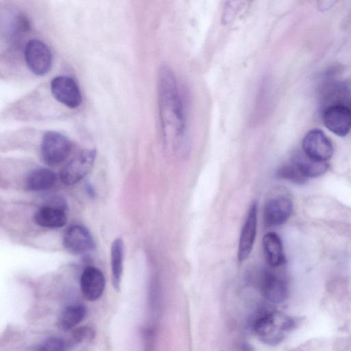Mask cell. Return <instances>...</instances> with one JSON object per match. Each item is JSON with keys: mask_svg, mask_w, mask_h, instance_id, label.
<instances>
[{"mask_svg": "<svg viewBox=\"0 0 351 351\" xmlns=\"http://www.w3.org/2000/svg\"><path fill=\"white\" fill-rule=\"evenodd\" d=\"M158 97L164 141L184 155L190 143L187 116L177 76L168 65L161 66L158 71Z\"/></svg>", "mask_w": 351, "mask_h": 351, "instance_id": "6da1fadb", "label": "cell"}, {"mask_svg": "<svg viewBox=\"0 0 351 351\" xmlns=\"http://www.w3.org/2000/svg\"><path fill=\"white\" fill-rule=\"evenodd\" d=\"M295 324L293 318L282 312L266 310L254 319L252 330L262 342L276 346L285 339Z\"/></svg>", "mask_w": 351, "mask_h": 351, "instance_id": "7a4b0ae2", "label": "cell"}, {"mask_svg": "<svg viewBox=\"0 0 351 351\" xmlns=\"http://www.w3.org/2000/svg\"><path fill=\"white\" fill-rule=\"evenodd\" d=\"M71 143L69 139L56 131H47L41 140L40 155L44 162L53 166L62 162L69 155Z\"/></svg>", "mask_w": 351, "mask_h": 351, "instance_id": "3957f363", "label": "cell"}, {"mask_svg": "<svg viewBox=\"0 0 351 351\" xmlns=\"http://www.w3.org/2000/svg\"><path fill=\"white\" fill-rule=\"evenodd\" d=\"M276 269L269 267L261 271V288L269 302L280 304L287 298L289 286L285 274L277 271Z\"/></svg>", "mask_w": 351, "mask_h": 351, "instance_id": "277c9868", "label": "cell"}, {"mask_svg": "<svg viewBox=\"0 0 351 351\" xmlns=\"http://www.w3.org/2000/svg\"><path fill=\"white\" fill-rule=\"evenodd\" d=\"M96 154V150L93 149L80 151L62 169V182L66 185H73L79 182L92 169Z\"/></svg>", "mask_w": 351, "mask_h": 351, "instance_id": "5b68a950", "label": "cell"}, {"mask_svg": "<svg viewBox=\"0 0 351 351\" xmlns=\"http://www.w3.org/2000/svg\"><path fill=\"white\" fill-rule=\"evenodd\" d=\"M26 64L36 75H46L51 69L53 56L49 47L43 41L32 39L27 42L24 51Z\"/></svg>", "mask_w": 351, "mask_h": 351, "instance_id": "8992f818", "label": "cell"}, {"mask_svg": "<svg viewBox=\"0 0 351 351\" xmlns=\"http://www.w3.org/2000/svg\"><path fill=\"white\" fill-rule=\"evenodd\" d=\"M302 151L314 160L327 162L332 156L334 148L326 134L320 129L314 128L303 138Z\"/></svg>", "mask_w": 351, "mask_h": 351, "instance_id": "52a82bcc", "label": "cell"}, {"mask_svg": "<svg viewBox=\"0 0 351 351\" xmlns=\"http://www.w3.org/2000/svg\"><path fill=\"white\" fill-rule=\"evenodd\" d=\"M322 119L328 130L345 136L351 130V108L341 103L332 104L324 110Z\"/></svg>", "mask_w": 351, "mask_h": 351, "instance_id": "ba28073f", "label": "cell"}, {"mask_svg": "<svg viewBox=\"0 0 351 351\" xmlns=\"http://www.w3.org/2000/svg\"><path fill=\"white\" fill-rule=\"evenodd\" d=\"M50 88L53 97L68 108H77L82 102L80 89L72 77L56 76L51 80Z\"/></svg>", "mask_w": 351, "mask_h": 351, "instance_id": "9c48e42d", "label": "cell"}, {"mask_svg": "<svg viewBox=\"0 0 351 351\" xmlns=\"http://www.w3.org/2000/svg\"><path fill=\"white\" fill-rule=\"evenodd\" d=\"M293 211L292 200L287 196H278L267 200L264 206L263 217L266 226H278L285 223Z\"/></svg>", "mask_w": 351, "mask_h": 351, "instance_id": "30bf717a", "label": "cell"}, {"mask_svg": "<svg viewBox=\"0 0 351 351\" xmlns=\"http://www.w3.org/2000/svg\"><path fill=\"white\" fill-rule=\"evenodd\" d=\"M257 204L254 202L250 207L243 223L238 245L237 258L243 262L250 254L257 230Z\"/></svg>", "mask_w": 351, "mask_h": 351, "instance_id": "8fae6325", "label": "cell"}, {"mask_svg": "<svg viewBox=\"0 0 351 351\" xmlns=\"http://www.w3.org/2000/svg\"><path fill=\"white\" fill-rule=\"evenodd\" d=\"M63 245L66 250L75 254H84L95 247L91 234L81 225L72 226L65 231Z\"/></svg>", "mask_w": 351, "mask_h": 351, "instance_id": "7c38bea8", "label": "cell"}, {"mask_svg": "<svg viewBox=\"0 0 351 351\" xmlns=\"http://www.w3.org/2000/svg\"><path fill=\"white\" fill-rule=\"evenodd\" d=\"M106 280L102 271L97 267H86L80 278L81 292L85 299L95 301L102 295Z\"/></svg>", "mask_w": 351, "mask_h": 351, "instance_id": "4fadbf2b", "label": "cell"}, {"mask_svg": "<svg viewBox=\"0 0 351 351\" xmlns=\"http://www.w3.org/2000/svg\"><path fill=\"white\" fill-rule=\"evenodd\" d=\"M263 247L269 267L277 268L285 265L287 261L283 245L278 234L274 232L265 234L263 238Z\"/></svg>", "mask_w": 351, "mask_h": 351, "instance_id": "5bb4252c", "label": "cell"}, {"mask_svg": "<svg viewBox=\"0 0 351 351\" xmlns=\"http://www.w3.org/2000/svg\"><path fill=\"white\" fill-rule=\"evenodd\" d=\"M306 178L323 176L329 169L327 162H319L308 157L302 151H297L291 158V162Z\"/></svg>", "mask_w": 351, "mask_h": 351, "instance_id": "9a60e30c", "label": "cell"}, {"mask_svg": "<svg viewBox=\"0 0 351 351\" xmlns=\"http://www.w3.org/2000/svg\"><path fill=\"white\" fill-rule=\"evenodd\" d=\"M34 220L41 227L59 228L66 224L67 218L62 205H47L36 212Z\"/></svg>", "mask_w": 351, "mask_h": 351, "instance_id": "2e32d148", "label": "cell"}, {"mask_svg": "<svg viewBox=\"0 0 351 351\" xmlns=\"http://www.w3.org/2000/svg\"><path fill=\"white\" fill-rule=\"evenodd\" d=\"M56 176L49 169L38 168L27 177L26 188L32 191H43L51 189L56 183Z\"/></svg>", "mask_w": 351, "mask_h": 351, "instance_id": "e0dca14e", "label": "cell"}, {"mask_svg": "<svg viewBox=\"0 0 351 351\" xmlns=\"http://www.w3.org/2000/svg\"><path fill=\"white\" fill-rule=\"evenodd\" d=\"M87 313L82 304H71L65 307L58 317L56 324L60 330L67 331L80 324Z\"/></svg>", "mask_w": 351, "mask_h": 351, "instance_id": "ac0fdd59", "label": "cell"}, {"mask_svg": "<svg viewBox=\"0 0 351 351\" xmlns=\"http://www.w3.org/2000/svg\"><path fill=\"white\" fill-rule=\"evenodd\" d=\"M124 244L121 238L116 239L111 245L110 263L112 285L119 291L123 269Z\"/></svg>", "mask_w": 351, "mask_h": 351, "instance_id": "d6986e66", "label": "cell"}, {"mask_svg": "<svg viewBox=\"0 0 351 351\" xmlns=\"http://www.w3.org/2000/svg\"><path fill=\"white\" fill-rule=\"evenodd\" d=\"M276 175L278 178L289 181L296 184H304L308 180L291 162L280 167L277 169Z\"/></svg>", "mask_w": 351, "mask_h": 351, "instance_id": "ffe728a7", "label": "cell"}, {"mask_svg": "<svg viewBox=\"0 0 351 351\" xmlns=\"http://www.w3.org/2000/svg\"><path fill=\"white\" fill-rule=\"evenodd\" d=\"M66 345L62 339L52 337L44 340L36 351H66Z\"/></svg>", "mask_w": 351, "mask_h": 351, "instance_id": "44dd1931", "label": "cell"}, {"mask_svg": "<svg viewBox=\"0 0 351 351\" xmlns=\"http://www.w3.org/2000/svg\"><path fill=\"white\" fill-rule=\"evenodd\" d=\"M351 105V104H350Z\"/></svg>", "mask_w": 351, "mask_h": 351, "instance_id": "7402d4cb", "label": "cell"}]
</instances>
